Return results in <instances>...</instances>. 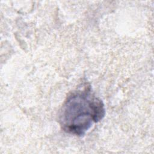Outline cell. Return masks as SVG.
I'll list each match as a JSON object with an SVG mask.
<instances>
[{
  "label": "cell",
  "mask_w": 154,
  "mask_h": 154,
  "mask_svg": "<svg viewBox=\"0 0 154 154\" xmlns=\"http://www.w3.org/2000/svg\"><path fill=\"white\" fill-rule=\"evenodd\" d=\"M105 114L102 100L92 92L90 86H85L67 97L60 111L58 122L65 132L82 137Z\"/></svg>",
  "instance_id": "cell-1"
}]
</instances>
